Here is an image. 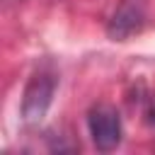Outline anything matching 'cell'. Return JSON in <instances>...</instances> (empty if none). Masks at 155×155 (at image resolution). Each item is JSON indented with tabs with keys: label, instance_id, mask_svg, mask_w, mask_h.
Returning <instances> with one entry per match:
<instances>
[{
	"label": "cell",
	"instance_id": "1",
	"mask_svg": "<svg viewBox=\"0 0 155 155\" xmlns=\"http://www.w3.org/2000/svg\"><path fill=\"white\" fill-rule=\"evenodd\" d=\"M53 92H56V75L46 68L36 70L27 87H24V97H22V119L27 124H39L48 107H51V99H53Z\"/></svg>",
	"mask_w": 155,
	"mask_h": 155
},
{
	"label": "cell",
	"instance_id": "2",
	"mask_svg": "<svg viewBox=\"0 0 155 155\" xmlns=\"http://www.w3.org/2000/svg\"><path fill=\"white\" fill-rule=\"evenodd\" d=\"M87 128L97 150L109 153L121 143V119L111 104H94L87 114Z\"/></svg>",
	"mask_w": 155,
	"mask_h": 155
},
{
	"label": "cell",
	"instance_id": "3",
	"mask_svg": "<svg viewBox=\"0 0 155 155\" xmlns=\"http://www.w3.org/2000/svg\"><path fill=\"white\" fill-rule=\"evenodd\" d=\"M143 22H145V0H121L116 12L109 19L107 31L114 41H124L138 34Z\"/></svg>",
	"mask_w": 155,
	"mask_h": 155
}]
</instances>
